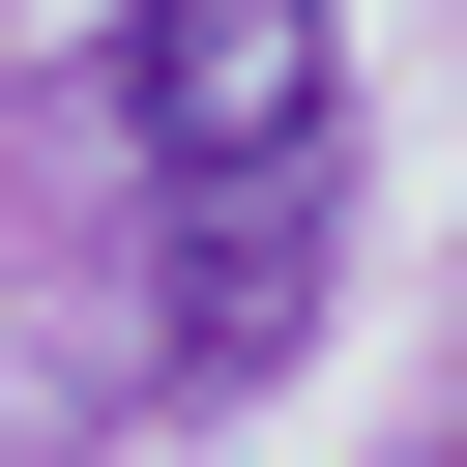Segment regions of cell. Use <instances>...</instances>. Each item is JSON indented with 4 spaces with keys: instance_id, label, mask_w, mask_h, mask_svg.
Returning a JSON list of instances; mask_svg holds the SVG:
<instances>
[{
    "instance_id": "6da1fadb",
    "label": "cell",
    "mask_w": 467,
    "mask_h": 467,
    "mask_svg": "<svg viewBox=\"0 0 467 467\" xmlns=\"http://www.w3.org/2000/svg\"><path fill=\"white\" fill-rule=\"evenodd\" d=\"M175 204V292H146V379L204 409V379H292L321 350V263H350V175L321 146H263V175H146Z\"/></svg>"
},
{
    "instance_id": "7a4b0ae2",
    "label": "cell",
    "mask_w": 467,
    "mask_h": 467,
    "mask_svg": "<svg viewBox=\"0 0 467 467\" xmlns=\"http://www.w3.org/2000/svg\"><path fill=\"white\" fill-rule=\"evenodd\" d=\"M321 88H350V0H146V29H117V146H146V175L321 146Z\"/></svg>"
}]
</instances>
